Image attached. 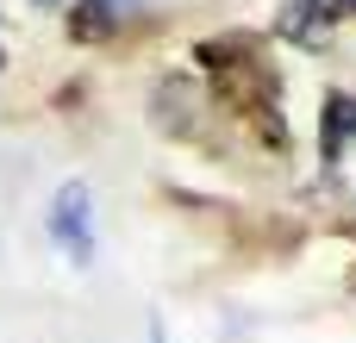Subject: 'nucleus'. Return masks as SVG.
<instances>
[{"mask_svg": "<svg viewBox=\"0 0 356 343\" xmlns=\"http://www.w3.org/2000/svg\"><path fill=\"white\" fill-rule=\"evenodd\" d=\"M50 237L63 244L69 262L94 256V212H88V181H63L50 200Z\"/></svg>", "mask_w": 356, "mask_h": 343, "instance_id": "obj_1", "label": "nucleus"}, {"mask_svg": "<svg viewBox=\"0 0 356 343\" xmlns=\"http://www.w3.org/2000/svg\"><path fill=\"white\" fill-rule=\"evenodd\" d=\"M332 6L325 0H288L282 12H275V31L288 37V44H300V50H325V37H332Z\"/></svg>", "mask_w": 356, "mask_h": 343, "instance_id": "obj_2", "label": "nucleus"}, {"mask_svg": "<svg viewBox=\"0 0 356 343\" xmlns=\"http://www.w3.org/2000/svg\"><path fill=\"white\" fill-rule=\"evenodd\" d=\"M350 137H356V100L350 94H325V106H319V156L338 162Z\"/></svg>", "mask_w": 356, "mask_h": 343, "instance_id": "obj_3", "label": "nucleus"}, {"mask_svg": "<svg viewBox=\"0 0 356 343\" xmlns=\"http://www.w3.org/2000/svg\"><path fill=\"white\" fill-rule=\"evenodd\" d=\"M194 119H200V94L188 87V81H175V75H163L156 81V125L163 131H194Z\"/></svg>", "mask_w": 356, "mask_h": 343, "instance_id": "obj_4", "label": "nucleus"}, {"mask_svg": "<svg viewBox=\"0 0 356 343\" xmlns=\"http://www.w3.org/2000/svg\"><path fill=\"white\" fill-rule=\"evenodd\" d=\"M119 31V6L113 0H75V12H69V37L75 44H106Z\"/></svg>", "mask_w": 356, "mask_h": 343, "instance_id": "obj_5", "label": "nucleus"}, {"mask_svg": "<svg viewBox=\"0 0 356 343\" xmlns=\"http://www.w3.org/2000/svg\"><path fill=\"white\" fill-rule=\"evenodd\" d=\"M332 12H356V0H332Z\"/></svg>", "mask_w": 356, "mask_h": 343, "instance_id": "obj_6", "label": "nucleus"}, {"mask_svg": "<svg viewBox=\"0 0 356 343\" xmlns=\"http://www.w3.org/2000/svg\"><path fill=\"white\" fill-rule=\"evenodd\" d=\"M31 6H63V0H31Z\"/></svg>", "mask_w": 356, "mask_h": 343, "instance_id": "obj_7", "label": "nucleus"}, {"mask_svg": "<svg viewBox=\"0 0 356 343\" xmlns=\"http://www.w3.org/2000/svg\"><path fill=\"white\" fill-rule=\"evenodd\" d=\"M0 69H6V50H0Z\"/></svg>", "mask_w": 356, "mask_h": 343, "instance_id": "obj_8", "label": "nucleus"}]
</instances>
